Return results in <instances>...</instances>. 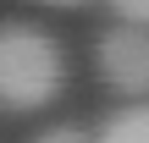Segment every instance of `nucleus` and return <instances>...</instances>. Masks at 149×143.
<instances>
[{
  "mask_svg": "<svg viewBox=\"0 0 149 143\" xmlns=\"http://www.w3.org/2000/svg\"><path fill=\"white\" fill-rule=\"evenodd\" d=\"M94 143H149V99H138V105H122V110H111Z\"/></svg>",
  "mask_w": 149,
  "mask_h": 143,
  "instance_id": "3",
  "label": "nucleus"
},
{
  "mask_svg": "<svg viewBox=\"0 0 149 143\" xmlns=\"http://www.w3.org/2000/svg\"><path fill=\"white\" fill-rule=\"evenodd\" d=\"M116 17H122V28H144L149 33V0H105Z\"/></svg>",
  "mask_w": 149,
  "mask_h": 143,
  "instance_id": "4",
  "label": "nucleus"
},
{
  "mask_svg": "<svg viewBox=\"0 0 149 143\" xmlns=\"http://www.w3.org/2000/svg\"><path fill=\"white\" fill-rule=\"evenodd\" d=\"M39 6H83V0H39Z\"/></svg>",
  "mask_w": 149,
  "mask_h": 143,
  "instance_id": "6",
  "label": "nucleus"
},
{
  "mask_svg": "<svg viewBox=\"0 0 149 143\" xmlns=\"http://www.w3.org/2000/svg\"><path fill=\"white\" fill-rule=\"evenodd\" d=\"M61 88V44L33 22H0V110H44Z\"/></svg>",
  "mask_w": 149,
  "mask_h": 143,
  "instance_id": "1",
  "label": "nucleus"
},
{
  "mask_svg": "<svg viewBox=\"0 0 149 143\" xmlns=\"http://www.w3.org/2000/svg\"><path fill=\"white\" fill-rule=\"evenodd\" d=\"M94 55H100V72H105L111 88L149 99V33L144 28H111Z\"/></svg>",
  "mask_w": 149,
  "mask_h": 143,
  "instance_id": "2",
  "label": "nucleus"
},
{
  "mask_svg": "<svg viewBox=\"0 0 149 143\" xmlns=\"http://www.w3.org/2000/svg\"><path fill=\"white\" fill-rule=\"evenodd\" d=\"M33 143H94L83 127H50V132H39Z\"/></svg>",
  "mask_w": 149,
  "mask_h": 143,
  "instance_id": "5",
  "label": "nucleus"
}]
</instances>
